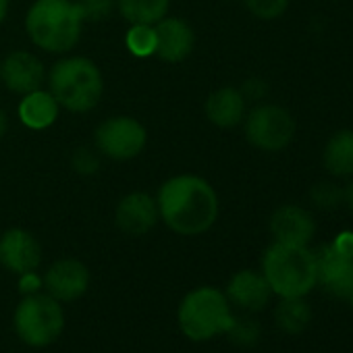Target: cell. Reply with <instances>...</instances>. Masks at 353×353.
Masks as SVG:
<instances>
[{"mask_svg":"<svg viewBox=\"0 0 353 353\" xmlns=\"http://www.w3.org/2000/svg\"><path fill=\"white\" fill-rule=\"evenodd\" d=\"M160 221L176 235L196 237L210 231L221 204L214 188L198 174H176L164 181L156 196Z\"/></svg>","mask_w":353,"mask_h":353,"instance_id":"6da1fadb","label":"cell"},{"mask_svg":"<svg viewBox=\"0 0 353 353\" xmlns=\"http://www.w3.org/2000/svg\"><path fill=\"white\" fill-rule=\"evenodd\" d=\"M83 23L75 0H36L26 15L30 40L38 48L54 54L69 52L77 46Z\"/></svg>","mask_w":353,"mask_h":353,"instance_id":"7a4b0ae2","label":"cell"},{"mask_svg":"<svg viewBox=\"0 0 353 353\" xmlns=\"http://www.w3.org/2000/svg\"><path fill=\"white\" fill-rule=\"evenodd\" d=\"M262 274L281 299L305 297L318 285L314 252L307 245L274 241L262 256Z\"/></svg>","mask_w":353,"mask_h":353,"instance_id":"3957f363","label":"cell"},{"mask_svg":"<svg viewBox=\"0 0 353 353\" xmlns=\"http://www.w3.org/2000/svg\"><path fill=\"white\" fill-rule=\"evenodd\" d=\"M48 88L61 108L69 112H90L102 100L104 79L94 61L67 57L52 67Z\"/></svg>","mask_w":353,"mask_h":353,"instance_id":"277c9868","label":"cell"},{"mask_svg":"<svg viewBox=\"0 0 353 353\" xmlns=\"http://www.w3.org/2000/svg\"><path fill=\"white\" fill-rule=\"evenodd\" d=\"M181 332L192 341H208L229 332L233 326V312L227 295L216 287H198L190 291L179 305Z\"/></svg>","mask_w":353,"mask_h":353,"instance_id":"5b68a950","label":"cell"},{"mask_svg":"<svg viewBox=\"0 0 353 353\" xmlns=\"http://www.w3.org/2000/svg\"><path fill=\"white\" fill-rule=\"evenodd\" d=\"M15 330L19 339L30 347H48L52 345L63 328L65 314L61 301L48 293H28L15 310Z\"/></svg>","mask_w":353,"mask_h":353,"instance_id":"8992f818","label":"cell"},{"mask_svg":"<svg viewBox=\"0 0 353 353\" xmlns=\"http://www.w3.org/2000/svg\"><path fill=\"white\" fill-rule=\"evenodd\" d=\"M243 121L248 141L262 152H281L295 137V119L279 104H258Z\"/></svg>","mask_w":353,"mask_h":353,"instance_id":"52a82bcc","label":"cell"},{"mask_svg":"<svg viewBox=\"0 0 353 353\" xmlns=\"http://www.w3.org/2000/svg\"><path fill=\"white\" fill-rule=\"evenodd\" d=\"M96 152L112 160H131L139 156L148 143L145 127L133 117H110L98 125Z\"/></svg>","mask_w":353,"mask_h":353,"instance_id":"ba28073f","label":"cell"},{"mask_svg":"<svg viewBox=\"0 0 353 353\" xmlns=\"http://www.w3.org/2000/svg\"><path fill=\"white\" fill-rule=\"evenodd\" d=\"M314 252L316 279L330 295L341 299H351L353 295V258L341 254L332 241L320 245Z\"/></svg>","mask_w":353,"mask_h":353,"instance_id":"9c48e42d","label":"cell"},{"mask_svg":"<svg viewBox=\"0 0 353 353\" xmlns=\"http://www.w3.org/2000/svg\"><path fill=\"white\" fill-rule=\"evenodd\" d=\"M42 287L57 301H75L90 287V270L75 258H63L46 270Z\"/></svg>","mask_w":353,"mask_h":353,"instance_id":"30bf717a","label":"cell"},{"mask_svg":"<svg viewBox=\"0 0 353 353\" xmlns=\"http://www.w3.org/2000/svg\"><path fill=\"white\" fill-rule=\"evenodd\" d=\"M0 79L13 94L26 96L36 90H42L46 69L36 54L28 50H15L0 63Z\"/></svg>","mask_w":353,"mask_h":353,"instance_id":"8fae6325","label":"cell"},{"mask_svg":"<svg viewBox=\"0 0 353 353\" xmlns=\"http://www.w3.org/2000/svg\"><path fill=\"white\" fill-rule=\"evenodd\" d=\"M42 262V248L38 239L23 229H9L0 237V266L13 274L36 272Z\"/></svg>","mask_w":353,"mask_h":353,"instance_id":"7c38bea8","label":"cell"},{"mask_svg":"<svg viewBox=\"0 0 353 353\" xmlns=\"http://www.w3.org/2000/svg\"><path fill=\"white\" fill-rule=\"evenodd\" d=\"M156 34V57L164 63L185 61L196 46V34L192 26L179 17H162L154 23Z\"/></svg>","mask_w":353,"mask_h":353,"instance_id":"4fadbf2b","label":"cell"},{"mask_svg":"<svg viewBox=\"0 0 353 353\" xmlns=\"http://www.w3.org/2000/svg\"><path fill=\"white\" fill-rule=\"evenodd\" d=\"M114 221H117V227L125 235L141 237V235L150 233L156 227V223L160 221L156 198H152L143 192H133V194L125 196L117 206Z\"/></svg>","mask_w":353,"mask_h":353,"instance_id":"5bb4252c","label":"cell"},{"mask_svg":"<svg viewBox=\"0 0 353 353\" xmlns=\"http://www.w3.org/2000/svg\"><path fill=\"white\" fill-rule=\"evenodd\" d=\"M270 233L279 243L291 245H307L316 233V223L312 214L295 204L279 206L270 216Z\"/></svg>","mask_w":353,"mask_h":353,"instance_id":"9a60e30c","label":"cell"},{"mask_svg":"<svg viewBox=\"0 0 353 353\" xmlns=\"http://www.w3.org/2000/svg\"><path fill=\"white\" fill-rule=\"evenodd\" d=\"M227 299L245 312H260L268 305L272 291L264 274L258 270H239L231 276L227 285Z\"/></svg>","mask_w":353,"mask_h":353,"instance_id":"2e32d148","label":"cell"},{"mask_svg":"<svg viewBox=\"0 0 353 353\" xmlns=\"http://www.w3.org/2000/svg\"><path fill=\"white\" fill-rule=\"evenodd\" d=\"M245 98L241 90L225 85L212 92L206 100V117L221 129H231L245 119Z\"/></svg>","mask_w":353,"mask_h":353,"instance_id":"e0dca14e","label":"cell"},{"mask_svg":"<svg viewBox=\"0 0 353 353\" xmlns=\"http://www.w3.org/2000/svg\"><path fill=\"white\" fill-rule=\"evenodd\" d=\"M59 102L50 94V90H36L32 94H26L19 104V119L26 127L42 131L54 125L59 119Z\"/></svg>","mask_w":353,"mask_h":353,"instance_id":"ac0fdd59","label":"cell"},{"mask_svg":"<svg viewBox=\"0 0 353 353\" xmlns=\"http://www.w3.org/2000/svg\"><path fill=\"white\" fill-rule=\"evenodd\" d=\"M322 162L332 176H353V129H339L330 135Z\"/></svg>","mask_w":353,"mask_h":353,"instance_id":"d6986e66","label":"cell"},{"mask_svg":"<svg viewBox=\"0 0 353 353\" xmlns=\"http://www.w3.org/2000/svg\"><path fill=\"white\" fill-rule=\"evenodd\" d=\"M170 0H117V9L131 26H154L166 17Z\"/></svg>","mask_w":353,"mask_h":353,"instance_id":"ffe728a7","label":"cell"},{"mask_svg":"<svg viewBox=\"0 0 353 353\" xmlns=\"http://www.w3.org/2000/svg\"><path fill=\"white\" fill-rule=\"evenodd\" d=\"M276 326L289 334H297L307 328L312 320V307L307 305L305 297H285L274 310Z\"/></svg>","mask_w":353,"mask_h":353,"instance_id":"44dd1931","label":"cell"},{"mask_svg":"<svg viewBox=\"0 0 353 353\" xmlns=\"http://www.w3.org/2000/svg\"><path fill=\"white\" fill-rule=\"evenodd\" d=\"M127 50L137 59H148L156 52V34L154 26H131L125 36Z\"/></svg>","mask_w":353,"mask_h":353,"instance_id":"7402d4cb","label":"cell"},{"mask_svg":"<svg viewBox=\"0 0 353 353\" xmlns=\"http://www.w3.org/2000/svg\"><path fill=\"white\" fill-rule=\"evenodd\" d=\"M310 200L320 210H334L345 200V190L332 181H320L310 190Z\"/></svg>","mask_w":353,"mask_h":353,"instance_id":"603a6c76","label":"cell"},{"mask_svg":"<svg viewBox=\"0 0 353 353\" xmlns=\"http://www.w3.org/2000/svg\"><path fill=\"white\" fill-rule=\"evenodd\" d=\"M83 21L90 23H98V21H106L114 7H117V0H75Z\"/></svg>","mask_w":353,"mask_h":353,"instance_id":"cb8c5ba5","label":"cell"},{"mask_svg":"<svg viewBox=\"0 0 353 353\" xmlns=\"http://www.w3.org/2000/svg\"><path fill=\"white\" fill-rule=\"evenodd\" d=\"M243 3L248 11L262 21L279 19L289 7V0H243Z\"/></svg>","mask_w":353,"mask_h":353,"instance_id":"d4e9b609","label":"cell"},{"mask_svg":"<svg viewBox=\"0 0 353 353\" xmlns=\"http://www.w3.org/2000/svg\"><path fill=\"white\" fill-rule=\"evenodd\" d=\"M227 334H231L235 343L250 347V345H254L258 341L260 328H258V322H254V320H239V318H235L233 326L229 328Z\"/></svg>","mask_w":353,"mask_h":353,"instance_id":"484cf974","label":"cell"},{"mask_svg":"<svg viewBox=\"0 0 353 353\" xmlns=\"http://www.w3.org/2000/svg\"><path fill=\"white\" fill-rule=\"evenodd\" d=\"M73 168L81 174H94L98 168H100V158L94 150H88V148H79L75 154H73Z\"/></svg>","mask_w":353,"mask_h":353,"instance_id":"4316f807","label":"cell"},{"mask_svg":"<svg viewBox=\"0 0 353 353\" xmlns=\"http://www.w3.org/2000/svg\"><path fill=\"white\" fill-rule=\"evenodd\" d=\"M241 94H243V98H245V100H254V102H258V100H264V98H266V94H268V85H266V81H264V79H260V77H252V79H248V81L243 83Z\"/></svg>","mask_w":353,"mask_h":353,"instance_id":"83f0119b","label":"cell"},{"mask_svg":"<svg viewBox=\"0 0 353 353\" xmlns=\"http://www.w3.org/2000/svg\"><path fill=\"white\" fill-rule=\"evenodd\" d=\"M332 245H334L341 254L353 258V233H341V235L332 241Z\"/></svg>","mask_w":353,"mask_h":353,"instance_id":"f1b7e54d","label":"cell"},{"mask_svg":"<svg viewBox=\"0 0 353 353\" xmlns=\"http://www.w3.org/2000/svg\"><path fill=\"white\" fill-rule=\"evenodd\" d=\"M19 279H21V285H19V287H21V291H23L26 295H28V293H36V291H38V287H40V281L36 279V274H34V272L21 274Z\"/></svg>","mask_w":353,"mask_h":353,"instance_id":"f546056e","label":"cell"},{"mask_svg":"<svg viewBox=\"0 0 353 353\" xmlns=\"http://www.w3.org/2000/svg\"><path fill=\"white\" fill-rule=\"evenodd\" d=\"M345 202H347V206H349V210H351V214H353V181L347 185V190H345Z\"/></svg>","mask_w":353,"mask_h":353,"instance_id":"4dcf8cb0","label":"cell"},{"mask_svg":"<svg viewBox=\"0 0 353 353\" xmlns=\"http://www.w3.org/2000/svg\"><path fill=\"white\" fill-rule=\"evenodd\" d=\"M7 127H9V119H7V114L3 110H0V137H5Z\"/></svg>","mask_w":353,"mask_h":353,"instance_id":"1f68e13d","label":"cell"},{"mask_svg":"<svg viewBox=\"0 0 353 353\" xmlns=\"http://www.w3.org/2000/svg\"><path fill=\"white\" fill-rule=\"evenodd\" d=\"M9 15V0H0V23H3Z\"/></svg>","mask_w":353,"mask_h":353,"instance_id":"d6a6232c","label":"cell"},{"mask_svg":"<svg viewBox=\"0 0 353 353\" xmlns=\"http://www.w3.org/2000/svg\"><path fill=\"white\" fill-rule=\"evenodd\" d=\"M351 301H353V295H351Z\"/></svg>","mask_w":353,"mask_h":353,"instance_id":"836d02e7","label":"cell"}]
</instances>
